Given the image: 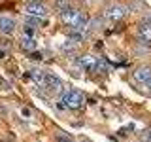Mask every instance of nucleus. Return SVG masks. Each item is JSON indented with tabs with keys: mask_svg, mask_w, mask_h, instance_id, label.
Wrapping results in <instances>:
<instances>
[{
	"mask_svg": "<svg viewBox=\"0 0 151 142\" xmlns=\"http://www.w3.org/2000/svg\"><path fill=\"white\" fill-rule=\"evenodd\" d=\"M142 142H151V129L142 133Z\"/></svg>",
	"mask_w": 151,
	"mask_h": 142,
	"instance_id": "ddd939ff",
	"label": "nucleus"
},
{
	"mask_svg": "<svg viewBox=\"0 0 151 142\" xmlns=\"http://www.w3.org/2000/svg\"><path fill=\"white\" fill-rule=\"evenodd\" d=\"M17 28V21L12 15H0V34L12 36Z\"/></svg>",
	"mask_w": 151,
	"mask_h": 142,
	"instance_id": "423d86ee",
	"label": "nucleus"
},
{
	"mask_svg": "<svg viewBox=\"0 0 151 142\" xmlns=\"http://www.w3.org/2000/svg\"><path fill=\"white\" fill-rule=\"evenodd\" d=\"M145 87H147V93L151 95V80H149V82H147V83H145Z\"/></svg>",
	"mask_w": 151,
	"mask_h": 142,
	"instance_id": "f3484780",
	"label": "nucleus"
},
{
	"mask_svg": "<svg viewBox=\"0 0 151 142\" xmlns=\"http://www.w3.org/2000/svg\"><path fill=\"white\" fill-rule=\"evenodd\" d=\"M0 89H9V83L6 80H2V78H0Z\"/></svg>",
	"mask_w": 151,
	"mask_h": 142,
	"instance_id": "2eb2a0df",
	"label": "nucleus"
},
{
	"mask_svg": "<svg viewBox=\"0 0 151 142\" xmlns=\"http://www.w3.org/2000/svg\"><path fill=\"white\" fill-rule=\"evenodd\" d=\"M127 13V8L123 6V4H110V6H106V9H104V19H108V21H121L123 17H125Z\"/></svg>",
	"mask_w": 151,
	"mask_h": 142,
	"instance_id": "7ed1b4c3",
	"label": "nucleus"
},
{
	"mask_svg": "<svg viewBox=\"0 0 151 142\" xmlns=\"http://www.w3.org/2000/svg\"><path fill=\"white\" fill-rule=\"evenodd\" d=\"M83 104H85V97L81 91H78V89H63L59 108H63V110H79Z\"/></svg>",
	"mask_w": 151,
	"mask_h": 142,
	"instance_id": "f257e3e1",
	"label": "nucleus"
},
{
	"mask_svg": "<svg viewBox=\"0 0 151 142\" xmlns=\"http://www.w3.org/2000/svg\"><path fill=\"white\" fill-rule=\"evenodd\" d=\"M108 70V61L104 57H96V66H94V72H106Z\"/></svg>",
	"mask_w": 151,
	"mask_h": 142,
	"instance_id": "9d476101",
	"label": "nucleus"
},
{
	"mask_svg": "<svg viewBox=\"0 0 151 142\" xmlns=\"http://www.w3.org/2000/svg\"><path fill=\"white\" fill-rule=\"evenodd\" d=\"M57 142H72V138L64 136V135H57Z\"/></svg>",
	"mask_w": 151,
	"mask_h": 142,
	"instance_id": "4468645a",
	"label": "nucleus"
},
{
	"mask_svg": "<svg viewBox=\"0 0 151 142\" xmlns=\"http://www.w3.org/2000/svg\"><path fill=\"white\" fill-rule=\"evenodd\" d=\"M25 15H30V17H38V19H45L49 15V8L45 6L44 2L40 0H28L25 4Z\"/></svg>",
	"mask_w": 151,
	"mask_h": 142,
	"instance_id": "f03ea898",
	"label": "nucleus"
},
{
	"mask_svg": "<svg viewBox=\"0 0 151 142\" xmlns=\"http://www.w3.org/2000/svg\"><path fill=\"white\" fill-rule=\"evenodd\" d=\"M55 8L57 12H64L70 8V0H55Z\"/></svg>",
	"mask_w": 151,
	"mask_h": 142,
	"instance_id": "9b49d317",
	"label": "nucleus"
},
{
	"mask_svg": "<svg viewBox=\"0 0 151 142\" xmlns=\"http://www.w3.org/2000/svg\"><path fill=\"white\" fill-rule=\"evenodd\" d=\"M23 34H25V36H32V38H34V34H36V28L25 23V25H23Z\"/></svg>",
	"mask_w": 151,
	"mask_h": 142,
	"instance_id": "f8f14e48",
	"label": "nucleus"
},
{
	"mask_svg": "<svg viewBox=\"0 0 151 142\" xmlns=\"http://www.w3.org/2000/svg\"><path fill=\"white\" fill-rule=\"evenodd\" d=\"M21 112H23V116H30V110H28V108H23Z\"/></svg>",
	"mask_w": 151,
	"mask_h": 142,
	"instance_id": "dca6fc26",
	"label": "nucleus"
},
{
	"mask_svg": "<svg viewBox=\"0 0 151 142\" xmlns=\"http://www.w3.org/2000/svg\"><path fill=\"white\" fill-rule=\"evenodd\" d=\"M78 66L85 72H94V66H96V57L94 55H81L78 57Z\"/></svg>",
	"mask_w": 151,
	"mask_h": 142,
	"instance_id": "6e6552de",
	"label": "nucleus"
},
{
	"mask_svg": "<svg viewBox=\"0 0 151 142\" xmlns=\"http://www.w3.org/2000/svg\"><path fill=\"white\" fill-rule=\"evenodd\" d=\"M132 78H134V82L145 85V83L151 80V66H149V64H142V66H138V68L132 72Z\"/></svg>",
	"mask_w": 151,
	"mask_h": 142,
	"instance_id": "0eeeda50",
	"label": "nucleus"
},
{
	"mask_svg": "<svg viewBox=\"0 0 151 142\" xmlns=\"http://www.w3.org/2000/svg\"><path fill=\"white\" fill-rule=\"evenodd\" d=\"M136 38H138V44L151 46V25L145 19H142L136 27Z\"/></svg>",
	"mask_w": 151,
	"mask_h": 142,
	"instance_id": "39448f33",
	"label": "nucleus"
},
{
	"mask_svg": "<svg viewBox=\"0 0 151 142\" xmlns=\"http://www.w3.org/2000/svg\"><path fill=\"white\" fill-rule=\"evenodd\" d=\"M44 89H45V91H49L51 95H59V93H63V82H60V78H57L55 74L45 72Z\"/></svg>",
	"mask_w": 151,
	"mask_h": 142,
	"instance_id": "20e7f679",
	"label": "nucleus"
},
{
	"mask_svg": "<svg viewBox=\"0 0 151 142\" xmlns=\"http://www.w3.org/2000/svg\"><path fill=\"white\" fill-rule=\"evenodd\" d=\"M145 21H147V23H149V25H151V12L147 13V17H145Z\"/></svg>",
	"mask_w": 151,
	"mask_h": 142,
	"instance_id": "a211bd4d",
	"label": "nucleus"
},
{
	"mask_svg": "<svg viewBox=\"0 0 151 142\" xmlns=\"http://www.w3.org/2000/svg\"><path fill=\"white\" fill-rule=\"evenodd\" d=\"M19 42H21V47H23V49H25V51H34L36 49V38H32V36H25V34H23L21 36V40H19Z\"/></svg>",
	"mask_w": 151,
	"mask_h": 142,
	"instance_id": "1a4fd4ad",
	"label": "nucleus"
}]
</instances>
